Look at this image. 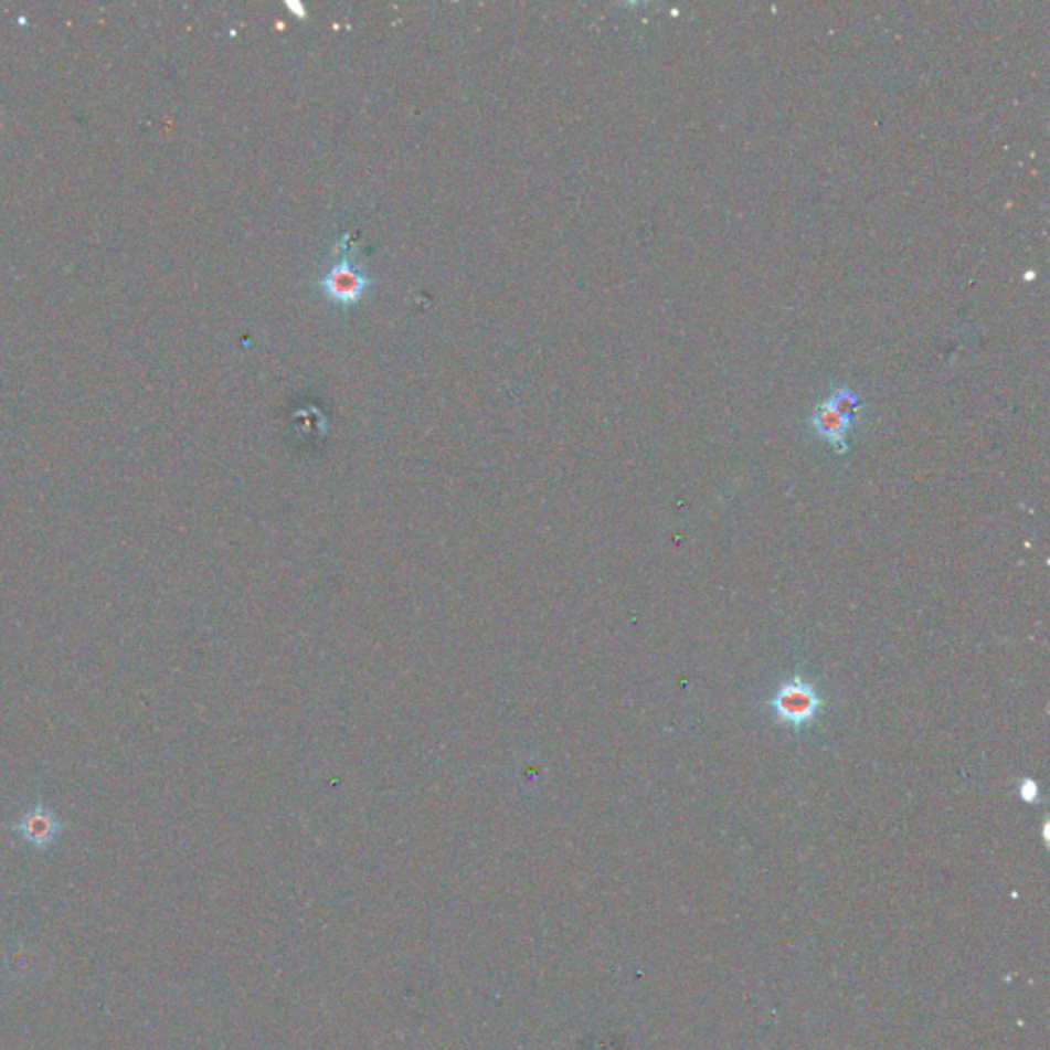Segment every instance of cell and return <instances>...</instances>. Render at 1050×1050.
<instances>
[{
  "mask_svg": "<svg viewBox=\"0 0 1050 1050\" xmlns=\"http://www.w3.org/2000/svg\"><path fill=\"white\" fill-rule=\"evenodd\" d=\"M13 831L21 835V839L31 848L47 849L59 841L64 825L52 808L38 803L21 815V819L13 825Z\"/></svg>",
  "mask_w": 1050,
  "mask_h": 1050,
  "instance_id": "cell-4",
  "label": "cell"
},
{
  "mask_svg": "<svg viewBox=\"0 0 1050 1050\" xmlns=\"http://www.w3.org/2000/svg\"><path fill=\"white\" fill-rule=\"evenodd\" d=\"M1018 794H1020V798L1024 803H1030V805L1042 800V798H1040V786L1036 784L1032 777H1024V779H1021L1020 786H1018Z\"/></svg>",
  "mask_w": 1050,
  "mask_h": 1050,
  "instance_id": "cell-5",
  "label": "cell"
},
{
  "mask_svg": "<svg viewBox=\"0 0 1050 1050\" xmlns=\"http://www.w3.org/2000/svg\"><path fill=\"white\" fill-rule=\"evenodd\" d=\"M335 251H337V259L332 261L331 269L320 279V288L332 303L349 306V304L358 303L361 294L368 289L370 275L365 274L360 263L353 259L356 245H353L351 232L341 234Z\"/></svg>",
  "mask_w": 1050,
  "mask_h": 1050,
  "instance_id": "cell-3",
  "label": "cell"
},
{
  "mask_svg": "<svg viewBox=\"0 0 1050 1050\" xmlns=\"http://www.w3.org/2000/svg\"><path fill=\"white\" fill-rule=\"evenodd\" d=\"M860 404L862 403L853 390L835 389L831 396L820 403L810 417V429L834 447L835 454L839 456L848 454V433L853 421L858 418Z\"/></svg>",
  "mask_w": 1050,
  "mask_h": 1050,
  "instance_id": "cell-2",
  "label": "cell"
},
{
  "mask_svg": "<svg viewBox=\"0 0 1050 1050\" xmlns=\"http://www.w3.org/2000/svg\"><path fill=\"white\" fill-rule=\"evenodd\" d=\"M767 708L774 712L777 722L800 733L817 720L825 708V700L815 683L796 674L777 686L774 696L767 700Z\"/></svg>",
  "mask_w": 1050,
  "mask_h": 1050,
  "instance_id": "cell-1",
  "label": "cell"
}]
</instances>
